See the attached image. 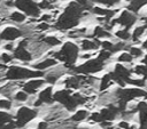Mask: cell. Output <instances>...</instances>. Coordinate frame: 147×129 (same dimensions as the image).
<instances>
[{
  "instance_id": "1",
  "label": "cell",
  "mask_w": 147,
  "mask_h": 129,
  "mask_svg": "<svg viewBox=\"0 0 147 129\" xmlns=\"http://www.w3.org/2000/svg\"><path fill=\"white\" fill-rule=\"evenodd\" d=\"M85 9L75 0L69 2V5L65 7L63 13L59 16L56 23H55V29L60 31H67L76 27L79 24V21L82 16L84 15Z\"/></svg>"
},
{
  "instance_id": "2",
  "label": "cell",
  "mask_w": 147,
  "mask_h": 129,
  "mask_svg": "<svg viewBox=\"0 0 147 129\" xmlns=\"http://www.w3.org/2000/svg\"><path fill=\"white\" fill-rule=\"evenodd\" d=\"M78 55H79V47L72 41H67L62 45L61 49L54 54V58L56 61L63 62L65 67L74 70L76 67L75 63L78 58Z\"/></svg>"
},
{
  "instance_id": "3",
  "label": "cell",
  "mask_w": 147,
  "mask_h": 129,
  "mask_svg": "<svg viewBox=\"0 0 147 129\" xmlns=\"http://www.w3.org/2000/svg\"><path fill=\"white\" fill-rule=\"evenodd\" d=\"M42 75H44L42 71L30 70L28 67L13 65L7 70L5 76L8 80H24V79H37Z\"/></svg>"
},
{
  "instance_id": "4",
  "label": "cell",
  "mask_w": 147,
  "mask_h": 129,
  "mask_svg": "<svg viewBox=\"0 0 147 129\" xmlns=\"http://www.w3.org/2000/svg\"><path fill=\"white\" fill-rule=\"evenodd\" d=\"M14 6L22 11L23 14H25L29 17H39L40 16V8L38 6V2L33 1V0H14Z\"/></svg>"
},
{
  "instance_id": "5",
  "label": "cell",
  "mask_w": 147,
  "mask_h": 129,
  "mask_svg": "<svg viewBox=\"0 0 147 129\" xmlns=\"http://www.w3.org/2000/svg\"><path fill=\"white\" fill-rule=\"evenodd\" d=\"M54 102L62 104L68 111H74L78 106L70 89H61L54 92Z\"/></svg>"
},
{
  "instance_id": "6",
  "label": "cell",
  "mask_w": 147,
  "mask_h": 129,
  "mask_svg": "<svg viewBox=\"0 0 147 129\" xmlns=\"http://www.w3.org/2000/svg\"><path fill=\"white\" fill-rule=\"evenodd\" d=\"M116 96L118 97L119 102L123 103H129L130 100L139 97H146L147 98V92L140 88H118L116 90Z\"/></svg>"
},
{
  "instance_id": "7",
  "label": "cell",
  "mask_w": 147,
  "mask_h": 129,
  "mask_svg": "<svg viewBox=\"0 0 147 129\" xmlns=\"http://www.w3.org/2000/svg\"><path fill=\"white\" fill-rule=\"evenodd\" d=\"M37 116V110L28 107V106H22L17 110L16 116H15V123L17 128H22L25 124H28L31 120H33Z\"/></svg>"
},
{
  "instance_id": "8",
  "label": "cell",
  "mask_w": 147,
  "mask_h": 129,
  "mask_svg": "<svg viewBox=\"0 0 147 129\" xmlns=\"http://www.w3.org/2000/svg\"><path fill=\"white\" fill-rule=\"evenodd\" d=\"M105 66V63L99 61L98 58H93V59H88L85 63H83L79 66H76L74 68L75 72L77 73H82V74H91V73H96L100 72Z\"/></svg>"
},
{
  "instance_id": "9",
  "label": "cell",
  "mask_w": 147,
  "mask_h": 129,
  "mask_svg": "<svg viewBox=\"0 0 147 129\" xmlns=\"http://www.w3.org/2000/svg\"><path fill=\"white\" fill-rule=\"evenodd\" d=\"M138 21V17L134 13L127 10V9H124L121 11L119 16L115 19H113V25L114 24H118L121 26H123L124 29L129 30L130 27L133 26V24H136V22Z\"/></svg>"
},
{
  "instance_id": "10",
  "label": "cell",
  "mask_w": 147,
  "mask_h": 129,
  "mask_svg": "<svg viewBox=\"0 0 147 129\" xmlns=\"http://www.w3.org/2000/svg\"><path fill=\"white\" fill-rule=\"evenodd\" d=\"M111 75H113V80L115 82H117L121 86V88H124L126 84V81L131 78L130 76L131 72L123 64H116L114 71L111 72Z\"/></svg>"
},
{
  "instance_id": "11",
  "label": "cell",
  "mask_w": 147,
  "mask_h": 129,
  "mask_svg": "<svg viewBox=\"0 0 147 129\" xmlns=\"http://www.w3.org/2000/svg\"><path fill=\"white\" fill-rule=\"evenodd\" d=\"M22 35H23V31H21V29L15 27V26H6L0 32V40L11 42V41L18 39Z\"/></svg>"
},
{
  "instance_id": "12",
  "label": "cell",
  "mask_w": 147,
  "mask_h": 129,
  "mask_svg": "<svg viewBox=\"0 0 147 129\" xmlns=\"http://www.w3.org/2000/svg\"><path fill=\"white\" fill-rule=\"evenodd\" d=\"M45 82H46V80L39 79V78H37V79H30L28 82H25L23 84V90L26 94H30V95L31 94H34L41 86L45 84Z\"/></svg>"
},
{
  "instance_id": "13",
  "label": "cell",
  "mask_w": 147,
  "mask_h": 129,
  "mask_svg": "<svg viewBox=\"0 0 147 129\" xmlns=\"http://www.w3.org/2000/svg\"><path fill=\"white\" fill-rule=\"evenodd\" d=\"M13 56L16 59L21 61V62H30L32 59V55L26 49V47H23V46H20V45H17V47L14 49V55Z\"/></svg>"
},
{
  "instance_id": "14",
  "label": "cell",
  "mask_w": 147,
  "mask_h": 129,
  "mask_svg": "<svg viewBox=\"0 0 147 129\" xmlns=\"http://www.w3.org/2000/svg\"><path fill=\"white\" fill-rule=\"evenodd\" d=\"M137 111L139 112L140 129H147V103L139 102L137 104Z\"/></svg>"
},
{
  "instance_id": "15",
  "label": "cell",
  "mask_w": 147,
  "mask_h": 129,
  "mask_svg": "<svg viewBox=\"0 0 147 129\" xmlns=\"http://www.w3.org/2000/svg\"><path fill=\"white\" fill-rule=\"evenodd\" d=\"M118 112H119L118 107L110 104V105H108L107 107H103V108L100 111V114H101L103 121H113V120L116 118V115H117Z\"/></svg>"
},
{
  "instance_id": "16",
  "label": "cell",
  "mask_w": 147,
  "mask_h": 129,
  "mask_svg": "<svg viewBox=\"0 0 147 129\" xmlns=\"http://www.w3.org/2000/svg\"><path fill=\"white\" fill-rule=\"evenodd\" d=\"M38 98L42 102V103H46V104H52L54 102V94H53V87L52 86H48L46 88H44L39 95H38Z\"/></svg>"
},
{
  "instance_id": "17",
  "label": "cell",
  "mask_w": 147,
  "mask_h": 129,
  "mask_svg": "<svg viewBox=\"0 0 147 129\" xmlns=\"http://www.w3.org/2000/svg\"><path fill=\"white\" fill-rule=\"evenodd\" d=\"M100 46H101V41H99L95 38H93V39H84L80 42V48L83 50H85V51L96 50Z\"/></svg>"
},
{
  "instance_id": "18",
  "label": "cell",
  "mask_w": 147,
  "mask_h": 129,
  "mask_svg": "<svg viewBox=\"0 0 147 129\" xmlns=\"http://www.w3.org/2000/svg\"><path fill=\"white\" fill-rule=\"evenodd\" d=\"M92 37L95 38V39H106V38H110L111 34L109 33V31H108L106 27L99 25V26H95V27L93 29Z\"/></svg>"
},
{
  "instance_id": "19",
  "label": "cell",
  "mask_w": 147,
  "mask_h": 129,
  "mask_svg": "<svg viewBox=\"0 0 147 129\" xmlns=\"http://www.w3.org/2000/svg\"><path fill=\"white\" fill-rule=\"evenodd\" d=\"M56 64H57V61L55 58H46V59H44V61L34 64L33 67L36 70H38V71H44V70L49 68V67H52V66H54Z\"/></svg>"
},
{
  "instance_id": "20",
  "label": "cell",
  "mask_w": 147,
  "mask_h": 129,
  "mask_svg": "<svg viewBox=\"0 0 147 129\" xmlns=\"http://www.w3.org/2000/svg\"><path fill=\"white\" fill-rule=\"evenodd\" d=\"M80 78L78 75H71L68 76L64 80V86L67 87V89H77L80 84Z\"/></svg>"
},
{
  "instance_id": "21",
  "label": "cell",
  "mask_w": 147,
  "mask_h": 129,
  "mask_svg": "<svg viewBox=\"0 0 147 129\" xmlns=\"http://www.w3.org/2000/svg\"><path fill=\"white\" fill-rule=\"evenodd\" d=\"M145 5H147V0H131L127 5V10L137 14Z\"/></svg>"
},
{
  "instance_id": "22",
  "label": "cell",
  "mask_w": 147,
  "mask_h": 129,
  "mask_svg": "<svg viewBox=\"0 0 147 129\" xmlns=\"http://www.w3.org/2000/svg\"><path fill=\"white\" fill-rule=\"evenodd\" d=\"M9 19L14 23H17V24H21V23H24L25 19H26V15L23 14L22 11L20 10H14L10 13L9 15Z\"/></svg>"
},
{
  "instance_id": "23",
  "label": "cell",
  "mask_w": 147,
  "mask_h": 129,
  "mask_svg": "<svg viewBox=\"0 0 147 129\" xmlns=\"http://www.w3.org/2000/svg\"><path fill=\"white\" fill-rule=\"evenodd\" d=\"M113 82H114V80H113L111 72L106 73V74L101 78V81H100V90H101V91L106 90L107 88H109V86H110Z\"/></svg>"
},
{
  "instance_id": "24",
  "label": "cell",
  "mask_w": 147,
  "mask_h": 129,
  "mask_svg": "<svg viewBox=\"0 0 147 129\" xmlns=\"http://www.w3.org/2000/svg\"><path fill=\"white\" fill-rule=\"evenodd\" d=\"M42 42L46 43L47 46H51V47H55V46L61 45V40L55 35H45L42 38Z\"/></svg>"
},
{
  "instance_id": "25",
  "label": "cell",
  "mask_w": 147,
  "mask_h": 129,
  "mask_svg": "<svg viewBox=\"0 0 147 129\" xmlns=\"http://www.w3.org/2000/svg\"><path fill=\"white\" fill-rule=\"evenodd\" d=\"M88 116V112L86 110H78L75 112V114L71 116V120L75 122H80L83 120H85Z\"/></svg>"
},
{
  "instance_id": "26",
  "label": "cell",
  "mask_w": 147,
  "mask_h": 129,
  "mask_svg": "<svg viewBox=\"0 0 147 129\" xmlns=\"http://www.w3.org/2000/svg\"><path fill=\"white\" fill-rule=\"evenodd\" d=\"M146 29H147V26H146V25H140V26H137V27L133 30L132 34H131L132 40H133V41H138V40H139V38H140V37H142V34L145 33Z\"/></svg>"
},
{
  "instance_id": "27",
  "label": "cell",
  "mask_w": 147,
  "mask_h": 129,
  "mask_svg": "<svg viewBox=\"0 0 147 129\" xmlns=\"http://www.w3.org/2000/svg\"><path fill=\"white\" fill-rule=\"evenodd\" d=\"M115 35H116L118 39H121L122 41H126V40H129V39L131 38V33H130L129 30H126V29H122V30L116 31Z\"/></svg>"
},
{
  "instance_id": "28",
  "label": "cell",
  "mask_w": 147,
  "mask_h": 129,
  "mask_svg": "<svg viewBox=\"0 0 147 129\" xmlns=\"http://www.w3.org/2000/svg\"><path fill=\"white\" fill-rule=\"evenodd\" d=\"M11 121H13V116L9 113H7L5 111H0V126L9 123Z\"/></svg>"
},
{
  "instance_id": "29",
  "label": "cell",
  "mask_w": 147,
  "mask_h": 129,
  "mask_svg": "<svg viewBox=\"0 0 147 129\" xmlns=\"http://www.w3.org/2000/svg\"><path fill=\"white\" fill-rule=\"evenodd\" d=\"M134 72H136V74H138V75H142L145 79L147 78V66L144 65V64L137 65V66L134 67Z\"/></svg>"
},
{
  "instance_id": "30",
  "label": "cell",
  "mask_w": 147,
  "mask_h": 129,
  "mask_svg": "<svg viewBox=\"0 0 147 129\" xmlns=\"http://www.w3.org/2000/svg\"><path fill=\"white\" fill-rule=\"evenodd\" d=\"M132 59H133V57L131 56L130 53H122V54L118 56V58H117V61H118L119 63H131Z\"/></svg>"
},
{
  "instance_id": "31",
  "label": "cell",
  "mask_w": 147,
  "mask_h": 129,
  "mask_svg": "<svg viewBox=\"0 0 147 129\" xmlns=\"http://www.w3.org/2000/svg\"><path fill=\"white\" fill-rule=\"evenodd\" d=\"M110 56H111V53L110 51H108V50H105V49H102V50H100V53H99V55H98V59L99 61H101V62H106V61H108L109 58H110Z\"/></svg>"
},
{
  "instance_id": "32",
  "label": "cell",
  "mask_w": 147,
  "mask_h": 129,
  "mask_svg": "<svg viewBox=\"0 0 147 129\" xmlns=\"http://www.w3.org/2000/svg\"><path fill=\"white\" fill-rule=\"evenodd\" d=\"M98 3H101L102 6H106V7H111V6H115L117 3H119L122 0H93Z\"/></svg>"
},
{
  "instance_id": "33",
  "label": "cell",
  "mask_w": 147,
  "mask_h": 129,
  "mask_svg": "<svg viewBox=\"0 0 147 129\" xmlns=\"http://www.w3.org/2000/svg\"><path fill=\"white\" fill-rule=\"evenodd\" d=\"M129 53L131 54V56H132L133 58L142 56V49L139 48V47H130V48H129Z\"/></svg>"
},
{
  "instance_id": "34",
  "label": "cell",
  "mask_w": 147,
  "mask_h": 129,
  "mask_svg": "<svg viewBox=\"0 0 147 129\" xmlns=\"http://www.w3.org/2000/svg\"><path fill=\"white\" fill-rule=\"evenodd\" d=\"M126 83H129V84H132V86H136L137 88H139V87H144L145 86V80L144 79H129L127 81H126Z\"/></svg>"
},
{
  "instance_id": "35",
  "label": "cell",
  "mask_w": 147,
  "mask_h": 129,
  "mask_svg": "<svg viewBox=\"0 0 147 129\" xmlns=\"http://www.w3.org/2000/svg\"><path fill=\"white\" fill-rule=\"evenodd\" d=\"M28 95H29V94H26L24 90H20V91H17V92L15 94L14 98H15V100H17V102H25V100L28 99Z\"/></svg>"
},
{
  "instance_id": "36",
  "label": "cell",
  "mask_w": 147,
  "mask_h": 129,
  "mask_svg": "<svg viewBox=\"0 0 147 129\" xmlns=\"http://www.w3.org/2000/svg\"><path fill=\"white\" fill-rule=\"evenodd\" d=\"M90 119H91L93 122H96V123H102V122H103V119H102L100 112H93V113L90 115Z\"/></svg>"
},
{
  "instance_id": "37",
  "label": "cell",
  "mask_w": 147,
  "mask_h": 129,
  "mask_svg": "<svg viewBox=\"0 0 147 129\" xmlns=\"http://www.w3.org/2000/svg\"><path fill=\"white\" fill-rule=\"evenodd\" d=\"M13 58H14V56L10 55V54H8V53H2V54L0 55V59H1V62H2L3 64L10 63V62L13 61Z\"/></svg>"
},
{
  "instance_id": "38",
  "label": "cell",
  "mask_w": 147,
  "mask_h": 129,
  "mask_svg": "<svg viewBox=\"0 0 147 129\" xmlns=\"http://www.w3.org/2000/svg\"><path fill=\"white\" fill-rule=\"evenodd\" d=\"M101 47H102V49H105V50H108V51H113V48H114V43L113 42H110L109 40H105V41H101ZM113 54V53H111Z\"/></svg>"
},
{
  "instance_id": "39",
  "label": "cell",
  "mask_w": 147,
  "mask_h": 129,
  "mask_svg": "<svg viewBox=\"0 0 147 129\" xmlns=\"http://www.w3.org/2000/svg\"><path fill=\"white\" fill-rule=\"evenodd\" d=\"M11 107V102L7 98H2L0 99V108L1 110H9Z\"/></svg>"
},
{
  "instance_id": "40",
  "label": "cell",
  "mask_w": 147,
  "mask_h": 129,
  "mask_svg": "<svg viewBox=\"0 0 147 129\" xmlns=\"http://www.w3.org/2000/svg\"><path fill=\"white\" fill-rule=\"evenodd\" d=\"M38 6L40 9H51L52 8V2L48 0H41L40 2H38Z\"/></svg>"
},
{
  "instance_id": "41",
  "label": "cell",
  "mask_w": 147,
  "mask_h": 129,
  "mask_svg": "<svg viewBox=\"0 0 147 129\" xmlns=\"http://www.w3.org/2000/svg\"><path fill=\"white\" fill-rule=\"evenodd\" d=\"M15 128H17V127H16V123H15L14 121H11V122H9V123H6V124L0 126V129H15Z\"/></svg>"
},
{
  "instance_id": "42",
  "label": "cell",
  "mask_w": 147,
  "mask_h": 129,
  "mask_svg": "<svg viewBox=\"0 0 147 129\" xmlns=\"http://www.w3.org/2000/svg\"><path fill=\"white\" fill-rule=\"evenodd\" d=\"M37 27H38L40 31H47V30L51 27V24H49V23H46V22H41Z\"/></svg>"
},
{
  "instance_id": "43",
  "label": "cell",
  "mask_w": 147,
  "mask_h": 129,
  "mask_svg": "<svg viewBox=\"0 0 147 129\" xmlns=\"http://www.w3.org/2000/svg\"><path fill=\"white\" fill-rule=\"evenodd\" d=\"M118 127H119L121 129H131L132 126H130L126 121H121V122L118 123Z\"/></svg>"
},
{
  "instance_id": "44",
  "label": "cell",
  "mask_w": 147,
  "mask_h": 129,
  "mask_svg": "<svg viewBox=\"0 0 147 129\" xmlns=\"http://www.w3.org/2000/svg\"><path fill=\"white\" fill-rule=\"evenodd\" d=\"M3 49L5 50H7V51H14V45L11 43V42H8V43H6L5 46H3Z\"/></svg>"
},
{
  "instance_id": "45",
  "label": "cell",
  "mask_w": 147,
  "mask_h": 129,
  "mask_svg": "<svg viewBox=\"0 0 147 129\" xmlns=\"http://www.w3.org/2000/svg\"><path fill=\"white\" fill-rule=\"evenodd\" d=\"M38 128H39V129H47V123L44 122V121H41V122H39Z\"/></svg>"
},
{
  "instance_id": "46",
  "label": "cell",
  "mask_w": 147,
  "mask_h": 129,
  "mask_svg": "<svg viewBox=\"0 0 147 129\" xmlns=\"http://www.w3.org/2000/svg\"><path fill=\"white\" fill-rule=\"evenodd\" d=\"M40 105H42V102H41V100H40V99L38 98V99H37V100H36V102L33 103V106L38 107V106H40Z\"/></svg>"
},
{
  "instance_id": "47",
  "label": "cell",
  "mask_w": 147,
  "mask_h": 129,
  "mask_svg": "<svg viewBox=\"0 0 147 129\" xmlns=\"http://www.w3.org/2000/svg\"><path fill=\"white\" fill-rule=\"evenodd\" d=\"M142 64L147 66V54H146V55L144 56V58H142Z\"/></svg>"
},
{
  "instance_id": "48",
  "label": "cell",
  "mask_w": 147,
  "mask_h": 129,
  "mask_svg": "<svg viewBox=\"0 0 147 129\" xmlns=\"http://www.w3.org/2000/svg\"><path fill=\"white\" fill-rule=\"evenodd\" d=\"M142 48L147 50V39H146V40H145V41L142 42Z\"/></svg>"
},
{
  "instance_id": "49",
  "label": "cell",
  "mask_w": 147,
  "mask_h": 129,
  "mask_svg": "<svg viewBox=\"0 0 147 129\" xmlns=\"http://www.w3.org/2000/svg\"><path fill=\"white\" fill-rule=\"evenodd\" d=\"M145 25H146V26H147V17H146V18H145Z\"/></svg>"
},
{
  "instance_id": "50",
  "label": "cell",
  "mask_w": 147,
  "mask_h": 129,
  "mask_svg": "<svg viewBox=\"0 0 147 129\" xmlns=\"http://www.w3.org/2000/svg\"><path fill=\"white\" fill-rule=\"evenodd\" d=\"M78 129H90V128H85V127H82V128H78Z\"/></svg>"
},
{
  "instance_id": "51",
  "label": "cell",
  "mask_w": 147,
  "mask_h": 129,
  "mask_svg": "<svg viewBox=\"0 0 147 129\" xmlns=\"http://www.w3.org/2000/svg\"><path fill=\"white\" fill-rule=\"evenodd\" d=\"M1 90H2V88H1V87H0V91H1Z\"/></svg>"
},
{
  "instance_id": "52",
  "label": "cell",
  "mask_w": 147,
  "mask_h": 129,
  "mask_svg": "<svg viewBox=\"0 0 147 129\" xmlns=\"http://www.w3.org/2000/svg\"><path fill=\"white\" fill-rule=\"evenodd\" d=\"M37 129H39V128H37Z\"/></svg>"
},
{
  "instance_id": "53",
  "label": "cell",
  "mask_w": 147,
  "mask_h": 129,
  "mask_svg": "<svg viewBox=\"0 0 147 129\" xmlns=\"http://www.w3.org/2000/svg\"><path fill=\"white\" fill-rule=\"evenodd\" d=\"M0 1H1V0H0Z\"/></svg>"
}]
</instances>
